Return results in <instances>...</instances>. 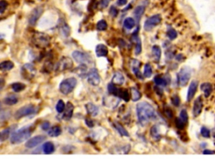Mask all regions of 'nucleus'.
I'll use <instances>...</instances> for the list:
<instances>
[{"mask_svg": "<svg viewBox=\"0 0 215 161\" xmlns=\"http://www.w3.org/2000/svg\"><path fill=\"white\" fill-rule=\"evenodd\" d=\"M42 148H43V152L45 154H51L55 151V145L53 144V143H51V142H46V143L44 144Z\"/></svg>", "mask_w": 215, "mask_h": 161, "instance_id": "obj_22", "label": "nucleus"}, {"mask_svg": "<svg viewBox=\"0 0 215 161\" xmlns=\"http://www.w3.org/2000/svg\"><path fill=\"white\" fill-rule=\"evenodd\" d=\"M33 130H34V127H32L31 126H28V127H23L20 130L14 132L12 134L11 138H10L11 143L17 144H20L25 141H27L31 136Z\"/></svg>", "mask_w": 215, "mask_h": 161, "instance_id": "obj_2", "label": "nucleus"}, {"mask_svg": "<svg viewBox=\"0 0 215 161\" xmlns=\"http://www.w3.org/2000/svg\"><path fill=\"white\" fill-rule=\"evenodd\" d=\"M87 80L93 86L99 85L101 81V77L97 69L93 68L89 71V72L87 73Z\"/></svg>", "mask_w": 215, "mask_h": 161, "instance_id": "obj_11", "label": "nucleus"}, {"mask_svg": "<svg viewBox=\"0 0 215 161\" xmlns=\"http://www.w3.org/2000/svg\"><path fill=\"white\" fill-rule=\"evenodd\" d=\"M152 53H153V55H154L155 58L156 60H160L161 55V50L160 46H154L152 47Z\"/></svg>", "mask_w": 215, "mask_h": 161, "instance_id": "obj_35", "label": "nucleus"}, {"mask_svg": "<svg viewBox=\"0 0 215 161\" xmlns=\"http://www.w3.org/2000/svg\"><path fill=\"white\" fill-rule=\"evenodd\" d=\"M18 97H16V96H14V95H11V96H8V97H7L4 98V103L6 104V105H8V106H13V105H15L17 102H18Z\"/></svg>", "mask_w": 215, "mask_h": 161, "instance_id": "obj_27", "label": "nucleus"}, {"mask_svg": "<svg viewBox=\"0 0 215 161\" xmlns=\"http://www.w3.org/2000/svg\"><path fill=\"white\" fill-rule=\"evenodd\" d=\"M202 109V100L201 97H197L194 102V105H193V113L194 117H197L199 114L201 113Z\"/></svg>", "mask_w": 215, "mask_h": 161, "instance_id": "obj_15", "label": "nucleus"}, {"mask_svg": "<svg viewBox=\"0 0 215 161\" xmlns=\"http://www.w3.org/2000/svg\"><path fill=\"white\" fill-rule=\"evenodd\" d=\"M155 83L158 86H166L167 84V81L166 80V78L161 77V76H156L154 79Z\"/></svg>", "mask_w": 215, "mask_h": 161, "instance_id": "obj_37", "label": "nucleus"}, {"mask_svg": "<svg viewBox=\"0 0 215 161\" xmlns=\"http://www.w3.org/2000/svg\"><path fill=\"white\" fill-rule=\"evenodd\" d=\"M125 81V78L121 71H115L113 76V82L117 85H123Z\"/></svg>", "mask_w": 215, "mask_h": 161, "instance_id": "obj_18", "label": "nucleus"}, {"mask_svg": "<svg viewBox=\"0 0 215 161\" xmlns=\"http://www.w3.org/2000/svg\"><path fill=\"white\" fill-rule=\"evenodd\" d=\"M107 28H108V24L105 20H102L98 22V24H97V29H98V30L103 31V30H105Z\"/></svg>", "mask_w": 215, "mask_h": 161, "instance_id": "obj_38", "label": "nucleus"}, {"mask_svg": "<svg viewBox=\"0 0 215 161\" xmlns=\"http://www.w3.org/2000/svg\"><path fill=\"white\" fill-rule=\"evenodd\" d=\"M14 66L13 63L10 60H4L0 63V71H8L12 70Z\"/></svg>", "mask_w": 215, "mask_h": 161, "instance_id": "obj_20", "label": "nucleus"}, {"mask_svg": "<svg viewBox=\"0 0 215 161\" xmlns=\"http://www.w3.org/2000/svg\"><path fill=\"white\" fill-rule=\"evenodd\" d=\"M171 102H172V104H173L174 106H176V107L179 106V104H180V98H179V97L176 96V95L173 96V97H171Z\"/></svg>", "mask_w": 215, "mask_h": 161, "instance_id": "obj_47", "label": "nucleus"}, {"mask_svg": "<svg viewBox=\"0 0 215 161\" xmlns=\"http://www.w3.org/2000/svg\"><path fill=\"white\" fill-rule=\"evenodd\" d=\"M65 107H66V105H65L64 102L62 100H59L58 101V102H57V104H56V111H57L59 113H61L64 112Z\"/></svg>", "mask_w": 215, "mask_h": 161, "instance_id": "obj_39", "label": "nucleus"}, {"mask_svg": "<svg viewBox=\"0 0 215 161\" xmlns=\"http://www.w3.org/2000/svg\"><path fill=\"white\" fill-rule=\"evenodd\" d=\"M60 134H61V128L60 126H55L51 127L48 132L49 136L51 137H58Z\"/></svg>", "mask_w": 215, "mask_h": 161, "instance_id": "obj_29", "label": "nucleus"}, {"mask_svg": "<svg viewBox=\"0 0 215 161\" xmlns=\"http://www.w3.org/2000/svg\"><path fill=\"white\" fill-rule=\"evenodd\" d=\"M119 97H120L121 98H123L124 101H126V102H128V101L130 99V95L129 94V92H128L126 90H124V91L122 90Z\"/></svg>", "mask_w": 215, "mask_h": 161, "instance_id": "obj_44", "label": "nucleus"}, {"mask_svg": "<svg viewBox=\"0 0 215 161\" xmlns=\"http://www.w3.org/2000/svg\"><path fill=\"white\" fill-rule=\"evenodd\" d=\"M41 128L43 129V130H48L49 128H50V123L49 122H44L43 123H42V125H41Z\"/></svg>", "mask_w": 215, "mask_h": 161, "instance_id": "obj_50", "label": "nucleus"}, {"mask_svg": "<svg viewBox=\"0 0 215 161\" xmlns=\"http://www.w3.org/2000/svg\"><path fill=\"white\" fill-rule=\"evenodd\" d=\"M132 40L135 43V53L136 55L140 54L141 52V39L139 38V36L137 34H135V33H134V34L132 35Z\"/></svg>", "mask_w": 215, "mask_h": 161, "instance_id": "obj_25", "label": "nucleus"}, {"mask_svg": "<svg viewBox=\"0 0 215 161\" xmlns=\"http://www.w3.org/2000/svg\"><path fill=\"white\" fill-rule=\"evenodd\" d=\"M96 55L98 57H103V56H107L108 54V50L106 46L103 45V44H99L96 46Z\"/></svg>", "mask_w": 215, "mask_h": 161, "instance_id": "obj_16", "label": "nucleus"}, {"mask_svg": "<svg viewBox=\"0 0 215 161\" xmlns=\"http://www.w3.org/2000/svg\"><path fill=\"white\" fill-rule=\"evenodd\" d=\"M21 74L24 76V78L28 79V80H31L33 79L34 76L36 74V70L31 64H25L24 66L21 69Z\"/></svg>", "mask_w": 215, "mask_h": 161, "instance_id": "obj_8", "label": "nucleus"}, {"mask_svg": "<svg viewBox=\"0 0 215 161\" xmlns=\"http://www.w3.org/2000/svg\"><path fill=\"white\" fill-rule=\"evenodd\" d=\"M141 92L138 91V89H136L135 87H132L131 89V98L134 102H136L139 99H141Z\"/></svg>", "mask_w": 215, "mask_h": 161, "instance_id": "obj_31", "label": "nucleus"}, {"mask_svg": "<svg viewBox=\"0 0 215 161\" xmlns=\"http://www.w3.org/2000/svg\"><path fill=\"white\" fill-rule=\"evenodd\" d=\"M12 116V113L9 110H0V123L8 120Z\"/></svg>", "mask_w": 215, "mask_h": 161, "instance_id": "obj_26", "label": "nucleus"}, {"mask_svg": "<svg viewBox=\"0 0 215 161\" xmlns=\"http://www.w3.org/2000/svg\"><path fill=\"white\" fill-rule=\"evenodd\" d=\"M127 1L128 0H118V4L119 5V6H122V5H124V4H127Z\"/></svg>", "mask_w": 215, "mask_h": 161, "instance_id": "obj_53", "label": "nucleus"}, {"mask_svg": "<svg viewBox=\"0 0 215 161\" xmlns=\"http://www.w3.org/2000/svg\"><path fill=\"white\" fill-rule=\"evenodd\" d=\"M215 154L214 151H212V150H208V149H206L203 151V154Z\"/></svg>", "mask_w": 215, "mask_h": 161, "instance_id": "obj_55", "label": "nucleus"}, {"mask_svg": "<svg viewBox=\"0 0 215 161\" xmlns=\"http://www.w3.org/2000/svg\"><path fill=\"white\" fill-rule=\"evenodd\" d=\"M108 92L112 95H114L116 97H119L121 94V91L120 89H119L118 87H116V86L114 85V83H109L108 86Z\"/></svg>", "mask_w": 215, "mask_h": 161, "instance_id": "obj_24", "label": "nucleus"}, {"mask_svg": "<svg viewBox=\"0 0 215 161\" xmlns=\"http://www.w3.org/2000/svg\"><path fill=\"white\" fill-rule=\"evenodd\" d=\"M152 75V68H151V66L150 64H145V67H144V74L143 76L145 77H150Z\"/></svg>", "mask_w": 215, "mask_h": 161, "instance_id": "obj_36", "label": "nucleus"}, {"mask_svg": "<svg viewBox=\"0 0 215 161\" xmlns=\"http://www.w3.org/2000/svg\"><path fill=\"white\" fill-rule=\"evenodd\" d=\"M65 109H66V111H65V113L63 114V118L66 119V120H69V119L72 117L74 106L72 105V103L67 102V107H65Z\"/></svg>", "mask_w": 215, "mask_h": 161, "instance_id": "obj_19", "label": "nucleus"}, {"mask_svg": "<svg viewBox=\"0 0 215 161\" xmlns=\"http://www.w3.org/2000/svg\"><path fill=\"white\" fill-rule=\"evenodd\" d=\"M191 69L188 67H183L177 74V83L179 86L184 87L188 83L191 78Z\"/></svg>", "mask_w": 215, "mask_h": 161, "instance_id": "obj_6", "label": "nucleus"}, {"mask_svg": "<svg viewBox=\"0 0 215 161\" xmlns=\"http://www.w3.org/2000/svg\"><path fill=\"white\" fill-rule=\"evenodd\" d=\"M197 87H198V83L197 80H193L190 84V86L188 87V97H187V99L188 102L192 100L193 97H194L195 94L197 92Z\"/></svg>", "mask_w": 215, "mask_h": 161, "instance_id": "obj_14", "label": "nucleus"}, {"mask_svg": "<svg viewBox=\"0 0 215 161\" xmlns=\"http://www.w3.org/2000/svg\"><path fill=\"white\" fill-rule=\"evenodd\" d=\"M175 123H176V126L178 129H183L184 127H185V123L183 121L181 120V118H176V121H175Z\"/></svg>", "mask_w": 215, "mask_h": 161, "instance_id": "obj_42", "label": "nucleus"}, {"mask_svg": "<svg viewBox=\"0 0 215 161\" xmlns=\"http://www.w3.org/2000/svg\"><path fill=\"white\" fill-rule=\"evenodd\" d=\"M50 37L44 33L34 34L32 37L34 46H35L37 48H45L48 46L50 44Z\"/></svg>", "mask_w": 215, "mask_h": 161, "instance_id": "obj_4", "label": "nucleus"}, {"mask_svg": "<svg viewBox=\"0 0 215 161\" xmlns=\"http://www.w3.org/2000/svg\"><path fill=\"white\" fill-rule=\"evenodd\" d=\"M166 115L169 118H172V112L171 111V110H166Z\"/></svg>", "mask_w": 215, "mask_h": 161, "instance_id": "obj_54", "label": "nucleus"}, {"mask_svg": "<svg viewBox=\"0 0 215 161\" xmlns=\"http://www.w3.org/2000/svg\"><path fill=\"white\" fill-rule=\"evenodd\" d=\"M109 1L110 0H102L101 1V7L102 8H106V7H108V4H109Z\"/></svg>", "mask_w": 215, "mask_h": 161, "instance_id": "obj_52", "label": "nucleus"}, {"mask_svg": "<svg viewBox=\"0 0 215 161\" xmlns=\"http://www.w3.org/2000/svg\"><path fill=\"white\" fill-rule=\"evenodd\" d=\"M72 57L73 59L77 63L79 64H86V63H89L91 62V57L89 56V55L86 53H83L79 50H75L72 53Z\"/></svg>", "mask_w": 215, "mask_h": 161, "instance_id": "obj_10", "label": "nucleus"}, {"mask_svg": "<svg viewBox=\"0 0 215 161\" xmlns=\"http://www.w3.org/2000/svg\"><path fill=\"white\" fill-rule=\"evenodd\" d=\"M150 134L152 135V137L155 139H159L160 138V133H159V129H158V126H154L150 130Z\"/></svg>", "mask_w": 215, "mask_h": 161, "instance_id": "obj_41", "label": "nucleus"}, {"mask_svg": "<svg viewBox=\"0 0 215 161\" xmlns=\"http://www.w3.org/2000/svg\"><path fill=\"white\" fill-rule=\"evenodd\" d=\"M167 36L168 38L170 39V40H175L176 37H177V32L174 29H172V28H170L169 29H168L167 31Z\"/></svg>", "mask_w": 215, "mask_h": 161, "instance_id": "obj_40", "label": "nucleus"}, {"mask_svg": "<svg viewBox=\"0 0 215 161\" xmlns=\"http://www.w3.org/2000/svg\"><path fill=\"white\" fill-rule=\"evenodd\" d=\"M46 140V136H43V135H38V136H35L30 139H28L25 144V146L29 148H33L38 146L39 144H40L43 141Z\"/></svg>", "mask_w": 215, "mask_h": 161, "instance_id": "obj_13", "label": "nucleus"}, {"mask_svg": "<svg viewBox=\"0 0 215 161\" xmlns=\"http://www.w3.org/2000/svg\"><path fill=\"white\" fill-rule=\"evenodd\" d=\"M124 26L127 29H131L135 26V20L131 18V17H129L126 18L124 21Z\"/></svg>", "mask_w": 215, "mask_h": 161, "instance_id": "obj_28", "label": "nucleus"}, {"mask_svg": "<svg viewBox=\"0 0 215 161\" xmlns=\"http://www.w3.org/2000/svg\"><path fill=\"white\" fill-rule=\"evenodd\" d=\"M161 15L159 14H155V15H153L151 17H150L149 19H147V20L145 22V24H144V28L145 30H151L153 28L156 26L157 24H159L161 23Z\"/></svg>", "mask_w": 215, "mask_h": 161, "instance_id": "obj_9", "label": "nucleus"}, {"mask_svg": "<svg viewBox=\"0 0 215 161\" xmlns=\"http://www.w3.org/2000/svg\"><path fill=\"white\" fill-rule=\"evenodd\" d=\"M72 66H73L72 60H71L69 57L64 56L58 62V64L56 66V71H58V72H60H60L61 71H65L67 70L71 69Z\"/></svg>", "mask_w": 215, "mask_h": 161, "instance_id": "obj_7", "label": "nucleus"}, {"mask_svg": "<svg viewBox=\"0 0 215 161\" xmlns=\"http://www.w3.org/2000/svg\"><path fill=\"white\" fill-rule=\"evenodd\" d=\"M201 134L205 138H208L210 136V131L208 130L207 127H202L201 129Z\"/></svg>", "mask_w": 215, "mask_h": 161, "instance_id": "obj_48", "label": "nucleus"}, {"mask_svg": "<svg viewBox=\"0 0 215 161\" xmlns=\"http://www.w3.org/2000/svg\"><path fill=\"white\" fill-rule=\"evenodd\" d=\"M11 130H12V128L9 127V128H8V129H5L4 131H3V132L0 134V141H1V142L6 140L9 137V135L12 134H11Z\"/></svg>", "mask_w": 215, "mask_h": 161, "instance_id": "obj_34", "label": "nucleus"}, {"mask_svg": "<svg viewBox=\"0 0 215 161\" xmlns=\"http://www.w3.org/2000/svg\"><path fill=\"white\" fill-rule=\"evenodd\" d=\"M180 118H181V120L183 121L185 123H187L188 121V113H187V111L185 110V109H183V110H181V113H180Z\"/></svg>", "mask_w": 215, "mask_h": 161, "instance_id": "obj_43", "label": "nucleus"}, {"mask_svg": "<svg viewBox=\"0 0 215 161\" xmlns=\"http://www.w3.org/2000/svg\"><path fill=\"white\" fill-rule=\"evenodd\" d=\"M25 85L23 83H20V82H16V83H13L12 85V89L15 92H20L23 90H25Z\"/></svg>", "mask_w": 215, "mask_h": 161, "instance_id": "obj_32", "label": "nucleus"}, {"mask_svg": "<svg viewBox=\"0 0 215 161\" xmlns=\"http://www.w3.org/2000/svg\"><path fill=\"white\" fill-rule=\"evenodd\" d=\"M86 109H87V113L91 115L92 117H96L98 113H99V108L98 106H96L95 104L89 102L86 105Z\"/></svg>", "mask_w": 215, "mask_h": 161, "instance_id": "obj_17", "label": "nucleus"}, {"mask_svg": "<svg viewBox=\"0 0 215 161\" xmlns=\"http://www.w3.org/2000/svg\"><path fill=\"white\" fill-rule=\"evenodd\" d=\"M201 89L202 91L203 92L204 96L206 97H208L210 96V94L212 93V91H213V87H212V84L211 83H208V82H204L201 85Z\"/></svg>", "mask_w": 215, "mask_h": 161, "instance_id": "obj_21", "label": "nucleus"}, {"mask_svg": "<svg viewBox=\"0 0 215 161\" xmlns=\"http://www.w3.org/2000/svg\"><path fill=\"white\" fill-rule=\"evenodd\" d=\"M60 33L62 34L65 36H68L70 34V28L67 25V24L63 21L62 23H60Z\"/></svg>", "mask_w": 215, "mask_h": 161, "instance_id": "obj_30", "label": "nucleus"}, {"mask_svg": "<svg viewBox=\"0 0 215 161\" xmlns=\"http://www.w3.org/2000/svg\"><path fill=\"white\" fill-rule=\"evenodd\" d=\"M36 107L32 104H29L26 106H24L19 110H17L14 113V118L16 119H20L22 118H25L26 116H30L36 113Z\"/></svg>", "mask_w": 215, "mask_h": 161, "instance_id": "obj_5", "label": "nucleus"}, {"mask_svg": "<svg viewBox=\"0 0 215 161\" xmlns=\"http://www.w3.org/2000/svg\"><path fill=\"white\" fill-rule=\"evenodd\" d=\"M42 13H43V8L41 7L35 8L29 17V24L30 25H34L39 20V18L41 16Z\"/></svg>", "mask_w": 215, "mask_h": 161, "instance_id": "obj_12", "label": "nucleus"}, {"mask_svg": "<svg viewBox=\"0 0 215 161\" xmlns=\"http://www.w3.org/2000/svg\"><path fill=\"white\" fill-rule=\"evenodd\" d=\"M132 66H133V67H132V70H133V71H134V74H135V76H136L137 77H139V78L142 79V78H143V76L141 75V72L140 71L139 66H134V65H133Z\"/></svg>", "mask_w": 215, "mask_h": 161, "instance_id": "obj_46", "label": "nucleus"}, {"mask_svg": "<svg viewBox=\"0 0 215 161\" xmlns=\"http://www.w3.org/2000/svg\"><path fill=\"white\" fill-rule=\"evenodd\" d=\"M145 12V7L143 6H139L137 7L134 11V14L135 16V18L137 20H140L141 18V16L143 15V13Z\"/></svg>", "mask_w": 215, "mask_h": 161, "instance_id": "obj_33", "label": "nucleus"}, {"mask_svg": "<svg viewBox=\"0 0 215 161\" xmlns=\"http://www.w3.org/2000/svg\"><path fill=\"white\" fill-rule=\"evenodd\" d=\"M77 79L74 77H70L62 80V82L60 84L59 90L62 94L68 95L74 90V88L77 86Z\"/></svg>", "mask_w": 215, "mask_h": 161, "instance_id": "obj_3", "label": "nucleus"}, {"mask_svg": "<svg viewBox=\"0 0 215 161\" xmlns=\"http://www.w3.org/2000/svg\"><path fill=\"white\" fill-rule=\"evenodd\" d=\"M86 124H87L89 127H93L94 126L93 121L92 120V119H90V118H87V119H86Z\"/></svg>", "mask_w": 215, "mask_h": 161, "instance_id": "obj_51", "label": "nucleus"}, {"mask_svg": "<svg viewBox=\"0 0 215 161\" xmlns=\"http://www.w3.org/2000/svg\"><path fill=\"white\" fill-rule=\"evenodd\" d=\"M8 7V3L5 0H1L0 1V13H3L6 10Z\"/></svg>", "mask_w": 215, "mask_h": 161, "instance_id": "obj_45", "label": "nucleus"}, {"mask_svg": "<svg viewBox=\"0 0 215 161\" xmlns=\"http://www.w3.org/2000/svg\"><path fill=\"white\" fill-rule=\"evenodd\" d=\"M4 85V80H2V79H0V89H1V88H3Z\"/></svg>", "mask_w": 215, "mask_h": 161, "instance_id": "obj_56", "label": "nucleus"}, {"mask_svg": "<svg viewBox=\"0 0 215 161\" xmlns=\"http://www.w3.org/2000/svg\"><path fill=\"white\" fill-rule=\"evenodd\" d=\"M136 113L139 122L145 125L155 118V111L154 107L148 102H140L136 106Z\"/></svg>", "mask_w": 215, "mask_h": 161, "instance_id": "obj_1", "label": "nucleus"}, {"mask_svg": "<svg viewBox=\"0 0 215 161\" xmlns=\"http://www.w3.org/2000/svg\"><path fill=\"white\" fill-rule=\"evenodd\" d=\"M118 13H119V11H118V9L115 8L114 6H111L110 8V10H109V13H110V15L112 16V17H116L117 15H118Z\"/></svg>", "mask_w": 215, "mask_h": 161, "instance_id": "obj_49", "label": "nucleus"}, {"mask_svg": "<svg viewBox=\"0 0 215 161\" xmlns=\"http://www.w3.org/2000/svg\"><path fill=\"white\" fill-rule=\"evenodd\" d=\"M114 127H115V129L119 132V134H120L121 136H125V137H129V134L128 133V131L121 125L119 123H117L115 122L114 123Z\"/></svg>", "mask_w": 215, "mask_h": 161, "instance_id": "obj_23", "label": "nucleus"}]
</instances>
